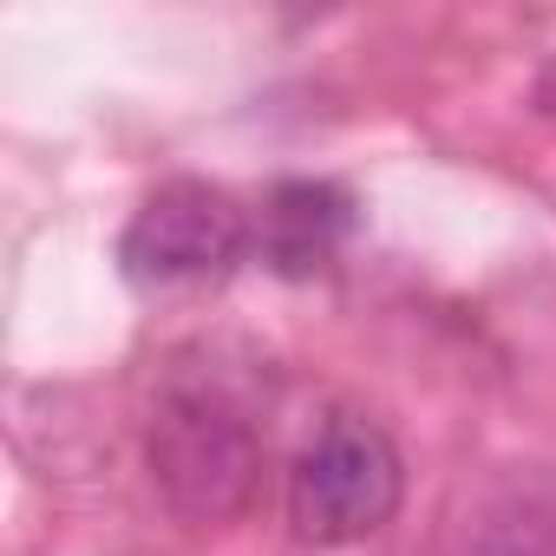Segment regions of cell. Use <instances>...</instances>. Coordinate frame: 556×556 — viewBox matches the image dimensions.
Wrapping results in <instances>:
<instances>
[{
  "label": "cell",
  "mask_w": 556,
  "mask_h": 556,
  "mask_svg": "<svg viewBox=\"0 0 556 556\" xmlns=\"http://www.w3.org/2000/svg\"><path fill=\"white\" fill-rule=\"evenodd\" d=\"M406 497L400 445L367 419H328L289 465V530L315 549L367 543Z\"/></svg>",
  "instance_id": "7a4b0ae2"
},
{
  "label": "cell",
  "mask_w": 556,
  "mask_h": 556,
  "mask_svg": "<svg viewBox=\"0 0 556 556\" xmlns=\"http://www.w3.org/2000/svg\"><path fill=\"white\" fill-rule=\"evenodd\" d=\"M361 223V203L348 184L334 177H282L268 197H262V216H255V249L275 275H289V282H308L321 275L341 242L354 236Z\"/></svg>",
  "instance_id": "277c9868"
},
{
  "label": "cell",
  "mask_w": 556,
  "mask_h": 556,
  "mask_svg": "<svg viewBox=\"0 0 556 556\" xmlns=\"http://www.w3.org/2000/svg\"><path fill=\"white\" fill-rule=\"evenodd\" d=\"M530 105H536L543 118H556V60L536 66V79H530Z\"/></svg>",
  "instance_id": "8992f818"
},
{
  "label": "cell",
  "mask_w": 556,
  "mask_h": 556,
  "mask_svg": "<svg viewBox=\"0 0 556 556\" xmlns=\"http://www.w3.org/2000/svg\"><path fill=\"white\" fill-rule=\"evenodd\" d=\"M144 465L164 510L190 530L236 523L262 491V432L255 419L216 387H170L144 432Z\"/></svg>",
  "instance_id": "6da1fadb"
},
{
  "label": "cell",
  "mask_w": 556,
  "mask_h": 556,
  "mask_svg": "<svg viewBox=\"0 0 556 556\" xmlns=\"http://www.w3.org/2000/svg\"><path fill=\"white\" fill-rule=\"evenodd\" d=\"M255 249V216L203 177H170L157 184L125 236H118V268L131 289H197L223 275Z\"/></svg>",
  "instance_id": "3957f363"
},
{
  "label": "cell",
  "mask_w": 556,
  "mask_h": 556,
  "mask_svg": "<svg viewBox=\"0 0 556 556\" xmlns=\"http://www.w3.org/2000/svg\"><path fill=\"white\" fill-rule=\"evenodd\" d=\"M471 556H556V491H504L478 510Z\"/></svg>",
  "instance_id": "5b68a950"
}]
</instances>
